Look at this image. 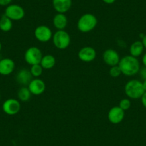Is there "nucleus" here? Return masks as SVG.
<instances>
[{
    "label": "nucleus",
    "instance_id": "obj_23",
    "mask_svg": "<svg viewBox=\"0 0 146 146\" xmlns=\"http://www.w3.org/2000/svg\"><path fill=\"white\" fill-rule=\"evenodd\" d=\"M110 75L113 78H117L122 75V72L118 65L113 66L110 69Z\"/></svg>",
    "mask_w": 146,
    "mask_h": 146
},
{
    "label": "nucleus",
    "instance_id": "obj_11",
    "mask_svg": "<svg viewBox=\"0 0 146 146\" xmlns=\"http://www.w3.org/2000/svg\"><path fill=\"white\" fill-rule=\"evenodd\" d=\"M27 87L31 93L34 95H42L46 89L45 82L38 78L32 79Z\"/></svg>",
    "mask_w": 146,
    "mask_h": 146
},
{
    "label": "nucleus",
    "instance_id": "obj_12",
    "mask_svg": "<svg viewBox=\"0 0 146 146\" xmlns=\"http://www.w3.org/2000/svg\"><path fill=\"white\" fill-rule=\"evenodd\" d=\"M96 50L92 47H84L80 50L78 52V57L80 60L85 62H90L96 58Z\"/></svg>",
    "mask_w": 146,
    "mask_h": 146
},
{
    "label": "nucleus",
    "instance_id": "obj_16",
    "mask_svg": "<svg viewBox=\"0 0 146 146\" xmlns=\"http://www.w3.org/2000/svg\"><path fill=\"white\" fill-rule=\"evenodd\" d=\"M53 25L57 30H64L67 26L68 19L67 16L63 13H57L53 18Z\"/></svg>",
    "mask_w": 146,
    "mask_h": 146
},
{
    "label": "nucleus",
    "instance_id": "obj_18",
    "mask_svg": "<svg viewBox=\"0 0 146 146\" xmlns=\"http://www.w3.org/2000/svg\"><path fill=\"white\" fill-rule=\"evenodd\" d=\"M40 64L44 70H50V69L53 68L56 64L55 57L52 54L44 55L42 58Z\"/></svg>",
    "mask_w": 146,
    "mask_h": 146
},
{
    "label": "nucleus",
    "instance_id": "obj_7",
    "mask_svg": "<svg viewBox=\"0 0 146 146\" xmlns=\"http://www.w3.org/2000/svg\"><path fill=\"white\" fill-rule=\"evenodd\" d=\"M35 38L41 42H47L52 39V29L46 25H40L35 29Z\"/></svg>",
    "mask_w": 146,
    "mask_h": 146
},
{
    "label": "nucleus",
    "instance_id": "obj_2",
    "mask_svg": "<svg viewBox=\"0 0 146 146\" xmlns=\"http://www.w3.org/2000/svg\"><path fill=\"white\" fill-rule=\"evenodd\" d=\"M145 92L143 82L138 80H131L125 86V93L130 99H140Z\"/></svg>",
    "mask_w": 146,
    "mask_h": 146
},
{
    "label": "nucleus",
    "instance_id": "obj_27",
    "mask_svg": "<svg viewBox=\"0 0 146 146\" xmlns=\"http://www.w3.org/2000/svg\"><path fill=\"white\" fill-rule=\"evenodd\" d=\"M116 0H102V2L104 3L107 4V5H112V4L114 3L115 2Z\"/></svg>",
    "mask_w": 146,
    "mask_h": 146
},
{
    "label": "nucleus",
    "instance_id": "obj_19",
    "mask_svg": "<svg viewBox=\"0 0 146 146\" xmlns=\"http://www.w3.org/2000/svg\"><path fill=\"white\" fill-rule=\"evenodd\" d=\"M12 26H13V23H12V19L7 17L5 15L1 17L0 18V29L1 30L5 32H9L12 29Z\"/></svg>",
    "mask_w": 146,
    "mask_h": 146
},
{
    "label": "nucleus",
    "instance_id": "obj_13",
    "mask_svg": "<svg viewBox=\"0 0 146 146\" xmlns=\"http://www.w3.org/2000/svg\"><path fill=\"white\" fill-rule=\"evenodd\" d=\"M15 68V63L12 59L4 58L0 60V75H9L12 74Z\"/></svg>",
    "mask_w": 146,
    "mask_h": 146
},
{
    "label": "nucleus",
    "instance_id": "obj_28",
    "mask_svg": "<svg viewBox=\"0 0 146 146\" xmlns=\"http://www.w3.org/2000/svg\"><path fill=\"white\" fill-rule=\"evenodd\" d=\"M142 62H143V66L146 67V52L143 55V57H142Z\"/></svg>",
    "mask_w": 146,
    "mask_h": 146
},
{
    "label": "nucleus",
    "instance_id": "obj_6",
    "mask_svg": "<svg viewBox=\"0 0 146 146\" xmlns=\"http://www.w3.org/2000/svg\"><path fill=\"white\" fill-rule=\"evenodd\" d=\"M5 15L12 21H19L23 19L25 15V9L19 5H9L7 6Z\"/></svg>",
    "mask_w": 146,
    "mask_h": 146
},
{
    "label": "nucleus",
    "instance_id": "obj_32",
    "mask_svg": "<svg viewBox=\"0 0 146 146\" xmlns=\"http://www.w3.org/2000/svg\"><path fill=\"white\" fill-rule=\"evenodd\" d=\"M0 99H1V95H0Z\"/></svg>",
    "mask_w": 146,
    "mask_h": 146
},
{
    "label": "nucleus",
    "instance_id": "obj_31",
    "mask_svg": "<svg viewBox=\"0 0 146 146\" xmlns=\"http://www.w3.org/2000/svg\"><path fill=\"white\" fill-rule=\"evenodd\" d=\"M2 43H1V42H0V52H1V50H2Z\"/></svg>",
    "mask_w": 146,
    "mask_h": 146
},
{
    "label": "nucleus",
    "instance_id": "obj_9",
    "mask_svg": "<svg viewBox=\"0 0 146 146\" xmlns=\"http://www.w3.org/2000/svg\"><path fill=\"white\" fill-rule=\"evenodd\" d=\"M102 59L104 62L110 67L118 65L120 60V54L113 49H108L105 50L102 54Z\"/></svg>",
    "mask_w": 146,
    "mask_h": 146
},
{
    "label": "nucleus",
    "instance_id": "obj_1",
    "mask_svg": "<svg viewBox=\"0 0 146 146\" xmlns=\"http://www.w3.org/2000/svg\"><path fill=\"white\" fill-rule=\"evenodd\" d=\"M118 66L121 70L122 74L128 77L134 76L138 74L140 69L138 59L130 55H126L120 58Z\"/></svg>",
    "mask_w": 146,
    "mask_h": 146
},
{
    "label": "nucleus",
    "instance_id": "obj_20",
    "mask_svg": "<svg viewBox=\"0 0 146 146\" xmlns=\"http://www.w3.org/2000/svg\"><path fill=\"white\" fill-rule=\"evenodd\" d=\"M32 95V94L31 93L30 90H29L28 87L27 86H23L19 88V91L17 92L18 98L22 102H27V101H29Z\"/></svg>",
    "mask_w": 146,
    "mask_h": 146
},
{
    "label": "nucleus",
    "instance_id": "obj_8",
    "mask_svg": "<svg viewBox=\"0 0 146 146\" xmlns=\"http://www.w3.org/2000/svg\"><path fill=\"white\" fill-rule=\"evenodd\" d=\"M21 109V104L19 100L15 98H9L6 100L2 105L4 113L8 115H15Z\"/></svg>",
    "mask_w": 146,
    "mask_h": 146
},
{
    "label": "nucleus",
    "instance_id": "obj_4",
    "mask_svg": "<svg viewBox=\"0 0 146 146\" xmlns=\"http://www.w3.org/2000/svg\"><path fill=\"white\" fill-rule=\"evenodd\" d=\"M52 42L54 47L59 50H65L70 46L71 38L65 30H57L53 34Z\"/></svg>",
    "mask_w": 146,
    "mask_h": 146
},
{
    "label": "nucleus",
    "instance_id": "obj_21",
    "mask_svg": "<svg viewBox=\"0 0 146 146\" xmlns=\"http://www.w3.org/2000/svg\"><path fill=\"white\" fill-rule=\"evenodd\" d=\"M43 67H42L40 64H36L32 65L30 67V72L32 74V77L35 78H37L42 75L43 72Z\"/></svg>",
    "mask_w": 146,
    "mask_h": 146
},
{
    "label": "nucleus",
    "instance_id": "obj_29",
    "mask_svg": "<svg viewBox=\"0 0 146 146\" xmlns=\"http://www.w3.org/2000/svg\"><path fill=\"white\" fill-rule=\"evenodd\" d=\"M142 42H143V46H144L145 49L146 50V35H145V36H143V38L142 39Z\"/></svg>",
    "mask_w": 146,
    "mask_h": 146
},
{
    "label": "nucleus",
    "instance_id": "obj_25",
    "mask_svg": "<svg viewBox=\"0 0 146 146\" xmlns=\"http://www.w3.org/2000/svg\"><path fill=\"white\" fill-rule=\"evenodd\" d=\"M12 0H0V6H8L11 4Z\"/></svg>",
    "mask_w": 146,
    "mask_h": 146
},
{
    "label": "nucleus",
    "instance_id": "obj_24",
    "mask_svg": "<svg viewBox=\"0 0 146 146\" xmlns=\"http://www.w3.org/2000/svg\"><path fill=\"white\" fill-rule=\"evenodd\" d=\"M138 74L143 80H146V67L143 66V67H140Z\"/></svg>",
    "mask_w": 146,
    "mask_h": 146
},
{
    "label": "nucleus",
    "instance_id": "obj_5",
    "mask_svg": "<svg viewBox=\"0 0 146 146\" xmlns=\"http://www.w3.org/2000/svg\"><path fill=\"white\" fill-rule=\"evenodd\" d=\"M43 57L42 52L40 48L36 47H31L25 51V60L29 65L40 64Z\"/></svg>",
    "mask_w": 146,
    "mask_h": 146
},
{
    "label": "nucleus",
    "instance_id": "obj_22",
    "mask_svg": "<svg viewBox=\"0 0 146 146\" xmlns=\"http://www.w3.org/2000/svg\"><path fill=\"white\" fill-rule=\"evenodd\" d=\"M119 107L123 110L124 111H126L127 110L130 109L131 107V102L129 98H123L120 100V103H119Z\"/></svg>",
    "mask_w": 146,
    "mask_h": 146
},
{
    "label": "nucleus",
    "instance_id": "obj_10",
    "mask_svg": "<svg viewBox=\"0 0 146 146\" xmlns=\"http://www.w3.org/2000/svg\"><path fill=\"white\" fill-rule=\"evenodd\" d=\"M109 121L113 124H119L125 117V111L119 106H114L110 110L108 114Z\"/></svg>",
    "mask_w": 146,
    "mask_h": 146
},
{
    "label": "nucleus",
    "instance_id": "obj_17",
    "mask_svg": "<svg viewBox=\"0 0 146 146\" xmlns=\"http://www.w3.org/2000/svg\"><path fill=\"white\" fill-rule=\"evenodd\" d=\"M144 50L145 47L144 46H143L142 41L137 40V41L134 42L130 45V55L133 56V57L137 58V57H139L140 56L142 55Z\"/></svg>",
    "mask_w": 146,
    "mask_h": 146
},
{
    "label": "nucleus",
    "instance_id": "obj_26",
    "mask_svg": "<svg viewBox=\"0 0 146 146\" xmlns=\"http://www.w3.org/2000/svg\"><path fill=\"white\" fill-rule=\"evenodd\" d=\"M140 99H141V102L142 104H143V107L146 108V92H145L144 93H143V95H142Z\"/></svg>",
    "mask_w": 146,
    "mask_h": 146
},
{
    "label": "nucleus",
    "instance_id": "obj_15",
    "mask_svg": "<svg viewBox=\"0 0 146 146\" xmlns=\"http://www.w3.org/2000/svg\"><path fill=\"white\" fill-rule=\"evenodd\" d=\"M72 0H52V5L57 13H66L72 7Z\"/></svg>",
    "mask_w": 146,
    "mask_h": 146
},
{
    "label": "nucleus",
    "instance_id": "obj_30",
    "mask_svg": "<svg viewBox=\"0 0 146 146\" xmlns=\"http://www.w3.org/2000/svg\"><path fill=\"white\" fill-rule=\"evenodd\" d=\"M143 88H144V90H145V92H146V80H143Z\"/></svg>",
    "mask_w": 146,
    "mask_h": 146
},
{
    "label": "nucleus",
    "instance_id": "obj_3",
    "mask_svg": "<svg viewBox=\"0 0 146 146\" xmlns=\"http://www.w3.org/2000/svg\"><path fill=\"white\" fill-rule=\"evenodd\" d=\"M98 25V19L94 15L86 13L82 15L78 19L77 27L79 31L87 33L93 30Z\"/></svg>",
    "mask_w": 146,
    "mask_h": 146
},
{
    "label": "nucleus",
    "instance_id": "obj_33",
    "mask_svg": "<svg viewBox=\"0 0 146 146\" xmlns=\"http://www.w3.org/2000/svg\"><path fill=\"white\" fill-rule=\"evenodd\" d=\"M145 122H146V117H145Z\"/></svg>",
    "mask_w": 146,
    "mask_h": 146
},
{
    "label": "nucleus",
    "instance_id": "obj_14",
    "mask_svg": "<svg viewBox=\"0 0 146 146\" xmlns=\"http://www.w3.org/2000/svg\"><path fill=\"white\" fill-rule=\"evenodd\" d=\"M32 75L30 72V70L27 69H21L17 72L16 75V80L20 85L23 86H28L29 82L32 80Z\"/></svg>",
    "mask_w": 146,
    "mask_h": 146
}]
</instances>
